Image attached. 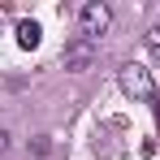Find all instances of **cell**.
<instances>
[{"label": "cell", "mask_w": 160, "mask_h": 160, "mask_svg": "<svg viewBox=\"0 0 160 160\" xmlns=\"http://www.w3.org/2000/svg\"><path fill=\"white\" fill-rule=\"evenodd\" d=\"M117 82H121V91L130 95L134 104H143V100H156V82H152V69H147V65H138V61L121 65Z\"/></svg>", "instance_id": "1"}, {"label": "cell", "mask_w": 160, "mask_h": 160, "mask_svg": "<svg viewBox=\"0 0 160 160\" xmlns=\"http://www.w3.org/2000/svg\"><path fill=\"white\" fill-rule=\"evenodd\" d=\"M108 26H112V9H108L104 0H91V4L78 9V35L82 39H100Z\"/></svg>", "instance_id": "2"}, {"label": "cell", "mask_w": 160, "mask_h": 160, "mask_svg": "<svg viewBox=\"0 0 160 160\" xmlns=\"http://www.w3.org/2000/svg\"><path fill=\"white\" fill-rule=\"evenodd\" d=\"M91 65H95V39H69V43H65V69H69V74H87V69H91Z\"/></svg>", "instance_id": "3"}, {"label": "cell", "mask_w": 160, "mask_h": 160, "mask_svg": "<svg viewBox=\"0 0 160 160\" xmlns=\"http://www.w3.org/2000/svg\"><path fill=\"white\" fill-rule=\"evenodd\" d=\"M39 39H43V26L35 22V18H26V22H18V48H39Z\"/></svg>", "instance_id": "4"}, {"label": "cell", "mask_w": 160, "mask_h": 160, "mask_svg": "<svg viewBox=\"0 0 160 160\" xmlns=\"http://www.w3.org/2000/svg\"><path fill=\"white\" fill-rule=\"evenodd\" d=\"M143 39H147V52H152V61L160 65V26H152L147 35H143Z\"/></svg>", "instance_id": "5"}, {"label": "cell", "mask_w": 160, "mask_h": 160, "mask_svg": "<svg viewBox=\"0 0 160 160\" xmlns=\"http://www.w3.org/2000/svg\"><path fill=\"white\" fill-rule=\"evenodd\" d=\"M9 147H13V143H9V130L0 126V156H9Z\"/></svg>", "instance_id": "6"}, {"label": "cell", "mask_w": 160, "mask_h": 160, "mask_svg": "<svg viewBox=\"0 0 160 160\" xmlns=\"http://www.w3.org/2000/svg\"><path fill=\"white\" fill-rule=\"evenodd\" d=\"M152 108H156V117H160V91H156V100H152Z\"/></svg>", "instance_id": "7"}]
</instances>
